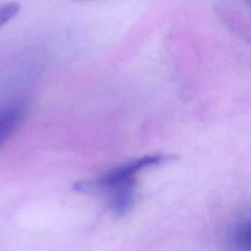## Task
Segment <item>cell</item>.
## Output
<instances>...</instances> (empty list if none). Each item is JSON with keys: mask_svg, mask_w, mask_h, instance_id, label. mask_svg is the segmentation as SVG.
<instances>
[{"mask_svg": "<svg viewBox=\"0 0 251 251\" xmlns=\"http://www.w3.org/2000/svg\"><path fill=\"white\" fill-rule=\"evenodd\" d=\"M172 159L168 154H150L116 167L95 179L80 182L81 190H102L110 198L120 195H134L137 176L144 170L166 163Z\"/></svg>", "mask_w": 251, "mask_h": 251, "instance_id": "6da1fadb", "label": "cell"}, {"mask_svg": "<svg viewBox=\"0 0 251 251\" xmlns=\"http://www.w3.org/2000/svg\"><path fill=\"white\" fill-rule=\"evenodd\" d=\"M29 110L26 99H18L0 106V149L20 129Z\"/></svg>", "mask_w": 251, "mask_h": 251, "instance_id": "7a4b0ae2", "label": "cell"}, {"mask_svg": "<svg viewBox=\"0 0 251 251\" xmlns=\"http://www.w3.org/2000/svg\"><path fill=\"white\" fill-rule=\"evenodd\" d=\"M233 242L242 251H251V222L239 226L234 233Z\"/></svg>", "mask_w": 251, "mask_h": 251, "instance_id": "3957f363", "label": "cell"}, {"mask_svg": "<svg viewBox=\"0 0 251 251\" xmlns=\"http://www.w3.org/2000/svg\"><path fill=\"white\" fill-rule=\"evenodd\" d=\"M20 11V5L16 2L0 4V27L14 19Z\"/></svg>", "mask_w": 251, "mask_h": 251, "instance_id": "277c9868", "label": "cell"}, {"mask_svg": "<svg viewBox=\"0 0 251 251\" xmlns=\"http://www.w3.org/2000/svg\"><path fill=\"white\" fill-rule=\"evenodd\" d=\"M75 1H86V0H75Z\"/></svg>", "mask_w": 251, "mask_h": 251, "instance_id": "5b68a950", "label": "cell"}]
</instances>
